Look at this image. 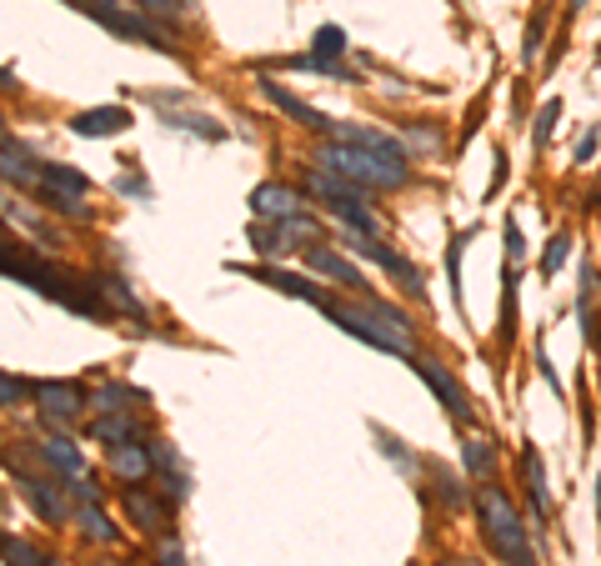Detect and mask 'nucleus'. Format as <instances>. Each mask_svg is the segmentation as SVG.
I'll use <instances>...</instances> for the list:
<instances>
[{"label": "nucleus", "instance_id": "obj_40", "mask_svg": "<svg viewBox=\"0 0 601 566\" xmlns=\"http://www.w3.org/2000/svg\"><path fill=\"white\" fill-rule=\"evenodd\" d=\"M597 496H601V491H597Z\"/></svg>", "mask_w": 601, "mask_h": 566}, {"label": "nucleus", "instance_id": "obj_6", "mask_svg": "<svg viewBox=\"0 0 601 566\" xmlns=\"http://www.w3.org/2000/svg\"><path fill=\"white\" fill-rule=\"evenodd\" d=\"M21 496L35 506V516H41L45 526H61V522H76V512L66 506V496H61V481H45V477H21Z\"/></svg>", "mask_w": 601, "mask_h": 566}, {"label": "nucleus", "instance_id": "obj_34", "mask_svg": "<svg viewBox=\"0 0 601 566\" xmlns=\"http://www.w3.org/2000/svg\"><path fill=\"white\" fill-rule=\"evenodd\" d=\"M116 191H120V196H141V201H151V185H146V181H136V175H120V181H116Z\"/></svg>", "mask_w": 601, "mask_h": 566}, {"label": "nucleus", "instance_id": "obj_20", "mask_svg": "<svg viewBox=\"0 0 601 566\" xmlns=\"http://www.w3.org/2000/svg\"><path fill=\"white\" fill-rule=\"evenodd\" d=\"M41 457L51 461L55 471H66V477H86V461H81V451L71 447L66 436H51V441H41Z\"/></svg>", "mask_w": 601, "mask_h": 566}, {"label": "nucleus", "instance_id": "obj_7", "mask_svg": "<svg viewBox=\"0 0 601 566\" xmlns=\"http://www.w3.org/2000/svg\"><path fill=\"white\" fill-rule=\"evenodd\" d=\"M35 406H41L45 421L71 426L86 402H81V386H71V382H35Z\"/></svg>", "mask_w": 601, "mask_h": 566}, {"label": "nucleus", "instance_id": "obj_15", "mask_svg": "<svg viewBox=\"0 0 601 566\" xmlns=\"http://www.w3.org/2000/svg\"><path fill=\"white\" fill-rule=\"evenodd\" d=\"M90 191V181L81 171H71V165H45L41 171V196L51 201V196H71V201H81Z\"/></svg>", "mask_w": 601, "mask_h": 566}, {"label": "nucleus", "instance_id": "obj_9", "mask_svg": "<svg viewBox=\"0 0 601 566\" xmlns=\"http://www.w3.org/2000/svg\"><path fill=\"white\" fill-rule=\"evenodd\" d=\"M126 516H131L141 532H165L171 526V501H161L151 487H126Z\"/></svg>", "mask_w": 601, "mask_h": 566}, {"label": "nucleus", "instance_id": "obj_24", "mask_svg": "<svg viewBox=\"0 0 601 566\" xmlns=\"http://www.w3.org/2000/svg\"><path fill=\"white\" fill-rule=\"evenodd\" d=\"M131 416H116V412H106L96 421V441H106V447H120V441H131Z\"/></svg>", "mask_w": 601, "mask_h": 566}, {"label": "nucleus", "instance_id": "obj_27", "mask_svg": "<svg viewBox=\"0 0 601 566\" xmlns=\"http://www.w3.org/2000/svg\"><path fill=\"white\" fill-rule=\"evenodd\" d=\"M461 461H466V471H471V477H486V471H492V447H486L481 436H471V441H466V451H461Z\"/></svg>", "mask_w": 601, "mask_h": 566}, {"label": "nucleus", "instance_id": "obj_22", "mask_svg": "<svg viewBox=\"0 0 601 566\" xmlns=\"http://www.w3.org/2000/svg\"><path fill=\"white\" fill-rule=\"evenodd\" d=\"M165 126H175V131H191V136H201V141H211V146L226 136L216 120H206V116H181V110H171V116H165Z\"/></svg>", "mask_w": 601, "mask_h": 566}, {"label": "nucleus", "instance_id": "obj_1", "mask_svg": "<svg viewBox=\"0 0 601 566\" xmlns=\"http://www.w3.org/2000/svg\"><path fill=\"white\" fill-rule=\"evenodd\" d=\"M326 317L336 321L341 331H351L356 341H366V346L391 351V356H411V321H406L396 306L372 301L366 311H356V306H331Z\"/></svg>", "mask_w": 601, "mask_h": 566}, {"label": "nucleus", "instance_id": "obj_39", "mask_svg": "<svg viewBox=\"0 0 601 566\" xmlns=\"http://www.w3.org/2000/svg\"><path fill=\"white\" fill-rule=\"evenodd\" d=\"M71 6H81V11H106V6H120V0H71Z\"/></svg>", "mask_w": 601, "mask_h": 566}, {"label": "nucleus", "instance_id": "obj_28", "mask_svg": "<svg viewBox=\"0 0 601 566\" xmlns=\"http://www.w3.org/2000/svg\"><path fill=\"white\" fill-rule=\"evenodd\" d=\"M557 116H561V100H547V110H541V120L532 126V146L536 151H547L551 131H557Z\"/></svg>", "mask_w": 601, "mask_h": 566}, {"label": "nucleus", "instance_id": "obj_13", "mask_svg": "<svg viewBox=\"0 0 601 566\" xmlns=\"http://www.w3.org/2000/svg\"><path fill=\"white\" fill-rule=\"evenodd\" d=\"M110 471H116V477H126L136 487V481H151L155 477V457L141 447V441H120V447H110Z\"/></svg>", "mask_w": 601, "mask_h": 566}, {"label": "nucleus", "instance_id": "obj_8", "mask_svg": "<svg viewBox=\"0 0 601 566\" xmlns=\"http://www.w3.org/2000/svg\"><path fill=\"white\" fill-rule=\"evenodd\" d=\"M331 141L361 146V151L382 156V161H391V165H411V161H406V151H401V146H396L386 131H372V126H346V120H336V126H331Z\"/></svg>", "mask_w": 601, "mask_h": 566}, {"label": "nucleus", "instance_id": "obj_16", "mask_svg": "<svg viewBox=\"0 0 601 566\" xmlns=\"http://www.w3.org/2000/svg\"><path fill=\"white\" fill-rule=\"evenodd\" d=\"M316 271H326V276H336L341 286H351V291H366V281H361V271L341 256V250H331V246H311V256H307Z\"/></svg>", "mask_w": 601, "mask_h": 566}, {"label": "nucleus", "instance_id": "obj_14", "mask_svg": "<svg viewBox=\"0 0 601 566\" xmlns=\"http://www.w3.org/2000/svg\"><path fill=\"white\" fill-rule=\"evenodd\" d=\"M256 281H266L271 291H286V296H301V301H311V306H321V311H331V296L321 291V286H311V281H301V276H291V271H271V266H256Z\"/></svg>", "mask_w": 601, "mask_h": 566}, {"label": "nucleus", "instance_id": "obj_38", "mask_svg": "<svg viewBox=\"0 0 601 566\" xmlns=\"http://www.w3.org/2000/svg\"><path fill=\"white\" fill-rule=\"evenodd\" d=\"M506 246H512V256H522V250H526V241H522V231H516V226H506Z\"/></svg>", "mask_w": 601, "mask_h": 566}, {"label": "nucleus", "instance_id": "obj_37", "mask_svg": "<svg viewBox=\"0 0 601 566\" xmlns=\"http://www.w3.org/2000/svg\"><path fill=\"white\" fill-rule=\"evenodd\" d=\"M591 151H597V131H587L577 141V161H591Z\"/></svg>", "mask_w": 601, "mask_h": 566}, {"label": "nucleus", "instance_id": "obj_18", "mask_svg": "<svg viewBox=\"0 0 601 566\" xmlns=\"http://www.w3.org/2000/svg\"><path fill=\"white\" fill-rule=\"evenodd\" d=\"M0 156H6V165H0V171H6V181H21V185H41V171H45V165H35L31 156H25L21 146L11 141V136H6V141H0Z\"/></svg>", "mask_w": 601, "mask_h": 566}, {"label": "nucleus", "instance_id": "obj_12", "mask_svg": "<svg viewBox=\"0 0 601 566\" xmlns=\"http://www.w3.org/2000/svg\"><path fill=\"white\" fill-rule=\"evenodd\" d=\"M71 131L76 136H120V131H131V110L126 106L81 110V116H71Z\"/></svg>", "mask_w": 601, "mask_h": 566}, {"label": "nucleus", "instance_id": "obj_2", "mask_svg": "<svg viewBox=\"0 0 601 566\" xmlns=\"http://www.w3.org/2000/svg\"><path fill=\"white\" fill-rule=\"evenodd\" d=\"M476 516H481V532L492 542V552L502 556L506 566H536L532 556V542L522 532V516H516L512 496L502 487H481L476 491Z\"/></svg>", "mask_w": 601, "mask_h": 566}, {"label": "nucleus", "instance_id": "obj_10", "mask_svg": "<svg viewBox=\"0 0 601 566\" xmlns=\"http://www.w3.org/2000/svg\"><path fill=\"white\" fill-rule=\"evenodd\" d=\"M251 211L261 221H291V216H301V191L281 181H266L251 191Z\"/></svg>", "mask_w": 601, "mask_h": 566}, {"label": "nucleus", "instance_id": "obj_25", "mask_svg": "<svg viewBox=\"0 0 601 566\" xmlns=\"http://www.w3.org/2000/svg\"><path fill=\"white\" fill-rule=\"evenodd\" d=\"M136 402H146V392H136V386H106V392L96 396L100 412H126V406H136Z\"/></svg>", "mask_w": 601, "mask_h": 566}, {"label": "nucleus", "instance_id": "obj_30", "mask_svg": "<svg viewBox=\"0 0 601 566\" xmlns=\"http://www.w3.org/2000/svg\"><path fill=\"white\" fill-rule=\"evenodd\" d=\"M251 246L261 250V256H281V250H286V241H281V231H271V226H256V231H251Z\"/></svg>", "mask_w": 601, "mask_h": 566}, {"label": "nucleus", "instance_id": "obj_21", "mask_svg": "<svg viewBox=\"0 0 601 566\" xmlns=\"http://www.w3.org/2000/svg\"><path fill=\"white\" fill-rule=\"evenodd\" d=\"M76 522H81V532L90 536V542H116V526H110V516H106V506H100V501H81V512H76Z\"/></svg>", "mask_w": 601, "mask_h": 566}, {"label": "nucleus", "instance_id": "obj_11", "mask_svg": "<svg viewBox=\"0 0 601 566\" xmlns=\"http://www.w3.org/2000/svg\"><path fill=\"white\" fill-rule=\"evenodd\" d=\"M256 90H261V96L271 100V106H281V110H286V116H291V120H301V126H311V131H331V120L321 116L316 106H307V100H301V96H291V90H286L281 81L261 76V81H256Z\"/></svg>", "mask_w": 601, "mask_h": 566}, {"label": "nucleus", "instance_id": "obj_32", "mask_svg": "<svg viewBox=\"0 0 601 566\" xmlns=\"http://www.w3.org/2000/svg\"><path fill=\"white\" fill-rule=\"evenodd\" d=\"M567 250H571V236H557V241H551V246H547V261H541V271H561V261H567Z\"/></svg>", "mask_w": 601, "mask_h": 566}, {"label": "nucleus", "instance_id": "obj_29", "mask_svg": "<svg viewBox=\"0 0 601 566\" xmlns=\"http://www.w3.org/2000/svg\"><path fill=\"white\" fill-rule=\"evenodd\" d=\"M146 15H155V21H175V15L191 11V0H136Z\"/></svg>", "mask_w": 601, "mask_h": 566}, {"label": "nucleus", "instance_id": "obj_5", "mask_svg": "<svg viewBox=\"0 0 601 566\" xmlns=\"http://www.w3.org/2000/svg\"><path fill=\"white\" fill-rule=\"evenodd\" d=\"M411 366H416V376H421V382H427L431 392H437V402L447 406V412L457 416V421H471V402H466V392H461V382H457V376H451L447 366H441V361H431V356H416Z\"/></svg>", "mask_w": 601, "mask_h": 566}, {"label": "nucleus", "instance_id": "obj_3", "mask_svg": "<svg viewBox=\"0 0 601 566\" xmlns=\"http://www.w3.org/2000/svg\"><path fill=\"white\" fill-rule=\"evenodd\" d=\"M316 161H321V171L351 181L356 191H372V185L396 191V185H406V175H411V165H391V161H382V156L361 151V146H346V141H326L316 151Z\"/></svg>", "mask_w": 601, "mask_h": 566}, {"label": "nucleus", "instance_id": "obj_31", "mask_svg": "<svg viewBox=\"0 0 601 566\" xmlns=\"http://www.w3.org/2000/svg\"><path fill=\"white\" fill-rule=\"evenodd\" d=\"M0 392H6V406H21V402H25V396H35V386L15 382L11 371H6V376H0Z\"/></svg>", "mask_w": 601, "mask_h": 566}, {"label": "nucleus", "instance_id": "obj_35", "mask_svg": "<svg viewBox=\"0 0 601 566\" xmlns=\"http://www.w3.org/2000/svg\"><path fill=\"white\" fill-rule=\"evenodd\" d=\"M541 35H547V11L536 15L532 31H526V61H536V41H541Z\"/></svg>", "mask_w": 601, "mask_h": 566}, {"label": "nucleus", "instance_id": "obj_19", "mask_svg": "<svg viewBox=\"0 0 601 566\" xmlns=\"http://www.w3.org/2000/svg\"><path fill=\"white\" fill-rule=\"evenodd\" d=\"M522 477H526V491H532V506L547 516L551 512V491H547V471H541V461H536L532 447H522Z\"/></svg>", "mask_w": 601, "mask_h": 566}, {"label": "nucleus", "instance_id": "obj_23", "mask_svg": "<svg viewBox=\"0 0 601 566\" xmlns=\"http://www.w3.org/2000/svg\"><path fill=\"white\" fill-rule=\"evenodd\" d=\"M311 55H316V61H336V55H346V31H341V25H321L316 41H311Z\"/></svg>", "mask_w": 601, "mask_h": 566}, {"label": "nucleus", "instance_id": "obj_36", "mask_svg": "<svg viewBox=\"0 0 601 566\" xmlns=\"http://www.w3.org/2000/svg\"><path fill=\"white\" fill-rule=\"evenodd\" d=\"M406 141H416V146H427V151H437L441 136H437V131H416V126H411V131H406Z\"/></svg>", "mask_w": 601, "mask_h": 566}, {"label": "nucleus", "instance_id": "obj_17", "mask_svg": "<svg viewBox=\"0 0 601 566\" xmlns=\"http://www.w3.org/2000/svg\"><path fill=\"white\" fill-rule=\"evenodd\" d=\"M90 291L96 296H106L116 311H126V317H146V306H141V296L131 291V286L120 281V276H90Z\"/></svg>", "mask_w": 601, "mask_h": 566}, {"label": "nucleus", "instance_id": "obj_26", "mask_svg": "<svg viewBox=\"0 0 601 566\" xmlns=\"http://www.w3.org/2000/svg\"><path fill=\"white\" fill-rule=\"evenodd\" d=\"M6 566H55L45 552H35V546L15 542V536H6Z\"/></svg>", "mask_w": 601, "mask_h": 566}, {"label": "nucleus", "instance_id": "obj_33", "mask_svg": "<svg viewBox=\"0 0 601 566\" xmlns=\"http://www.w3.org/2000/svg\"><path fill=\"white\" fill-rule=\"evenodd\" d=\"M155 566H186V552H181V542H171V536H165L161 552H155Z\"/></svg>", "mask_w": 601, "mask_h": 566}, {"label": "nucleus", "instance_id": "obj_4", "mask_svg": "<svg viewBox=\"0 0 601 566\" xmlns=\"http://www.w3.org/2000/svg\"><path fill=\"white\" fill-rule=\"evenodd\" d=\"M307 191H311V196H316L336 221H346L356 236H372V231H376V216L361 206V196H356V185H351V181H341V175H331V171H321V165H316V171L307 175Z\"/></svg>", "mask_w": 601, "mask_h": 566}]
</instances>
